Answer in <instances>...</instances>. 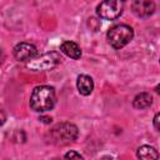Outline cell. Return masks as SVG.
Here are the masks:
<instances>
[{
  "mask_svg": "<svg viewBox=\"0 0 160 160\" xmlns=\"http://www.w3.org/2000/svg\"><path fill=\"white\" fill-rule=\"evenodd\" d=\"M56 104L55 89L49 85H39L34 88L30 95L29 105L36 112H46L54 109Z\"/></svg>",
  "mask_w": 160,
  "mask_h": 160,
  "instance_id": "cell-1",
  "label": "cell"
},
{
  "mask_svg": "<svg viewBox=\"0 0 160 160\" xmlns=\"http://www.w3.org/2000/svg\"><path fill=\"white\" fill-rule=\"evenodd\" d=\"M49 141L58 146H65L74 142L79 136V129L71 122H59L48 132Z\"/></svg>",
  "mask_w": 160,
  "mask_h": 160,
  "instance_id": "cell-2",
  "label": "cell"
},
{
  "mask_svg": "<svg viewBox=\"0 0 160 160\" xmlns=\"http://www.w3.org/2000/svg\"><path fill=\"white\" fill-rule=\"evenodd\" d=\"M106 39L111 48H114L115 50H120L134 39V29L126 24L114 25L108 30Z\"/></svg>",
  "mask_w": 160,
  "mask_h": 160,
  "instance_id": "cell-3",
  "label": "cell"
},
{
  "mask_svg": "<svg viewBox=\"0 0 160 160\" xmlns=\"http://www.w3.org/2000/svg\"><path fill=\"white\" fill-rule=\"evenodd\" d=\"M61 55L58 51H49L35 56L30 61L26 62V69L31 71H46L56 68L61 62Z\"/></svg>",
  "mask_w": 160,
  "mask_h": 160,
  "instance_id": "cell-4",
  "label": "cell"
},
{
  "mask_svg": "<svg viewBox=\"0 0 160 160\" xmlns=\"http://www.w3.org/2000/svg\"><path fill=\"white\" fill-rule=\"evenodd\" d=\"M126 0H102L96 6V15L102 20L118 19L125 6Z\"/></svg>",
  "mask_w": 160,
  "mask_h": 160,
  "instance_id": "cell-5",
  "label": "cell"
},
{
  "mask_svg": "<svg viewBox=\"0 0 160 160\" xmlns=\"http://www.w3.org/2000/svg\"><path fill=\"white\" fill-rule=\"evenodd\" d=\"M12 55L18 61L21 62H28L31 59H34L38 55V49L35 45L26 42V41H21L19 44H16L12 49Z\"/></svg>",
  "mask_w": 160,
  "mask_h": 160,
  "instance_id": "cell-6",
  "label": "cell"
},
{
  "mask_svg": "<svg viewBox=\"0 0 160 160\" xmlns=\"http://www.w3.org/2000/svg\"><path fill=\"white\" fill-rule=\"evenodd\" d=\"M131 10L135 16L140 19H146L154 14L155 2L154 0H132Z\"/></svg>",
  "mask_w": 160,
  "mask_h": 160,
  "instance_id": "cell-7",
  "label": "cell"
},
{
  "mask_svg": "<svg viewBox=\"0 0 160 160\" xmlns=\"http://www.w3.org/2000/svg\"><path fill=\"white\" fill-rule=\"evenodd\" d=\"M76 89L80 95L89 96L94 91V80L86 74H81L76 79Z\"/></svg>",
  "mask_w": 160,
  "mask_h": 160,
  "instance_id": "cell-8",
  "label": "cell"
},
{
  "mask_svg": "<svg viewBox=\"0 0 160 160\" xmlns=\"http://www.w3.org/2000/svg\"><path fill=\"white\" fill-rule=\"evenodd\" d=\"M60 51L66 55L68 58L70 59H74V60H78L81 58V49L80 46L75 42V41H71V40H65L60 44Z\"/></svg>",
  "mask_w": 160,
  "mask_h": 160,
  "instance_id": "cell-9",
  "label": "cell"
},
{
  "mask_svg": "<svg viewBox=\"0 0 160 160\" xmlns=\"http://www.w3.org/2000/svg\"><path fill=\"white\" fill-rule=\"evenodd\" d=\"M151 104H152V96L150 92H146V91L138 94L132 100V106L138 110L148 109L151 106Z\"/></svg>",
  "mask_w": 160,
  "mask_h": 160,
  "instance_id": "cell-10",
  "label": "cell"
},
{
  "mask_svg": "<svg viewBox=\"0 0 160 160\" xmlns=\"http://www.w3.org/2000/svg\"><path fill=\"white\" fill-rule=\"evenodd\" d=\"M136 156L139 159H144V160H151V159H159L160 154L159 151L150 145H142L140 148H138L136 150Z\"/></svg>",
  "mask_w": 160,
  "mask_h": 160,
  "instance_id": "cell-11",
  "label": "cell"
},
{
  "mask_svg": "<svg viewBox=\"0 0 160 160\" xmlns=\"http://www.w3.org/2000/svg\"><path fill=\"white\" fill-rule=\"evenodd\" d=\"M64 158H65V159H84V156H82L80 152H76V151H74V150L68 151V152L64 155Z\"/></svg>",
  "mask_w": 160,
  "mask_h": 160,
  "instance_id": "cell-12",
  "label": "cell"
},
{
  "mask_svg": "<svg viewBox=\"0 0 160 160\" xmlns=\"http://www.w3.org/2000/svg\"><path fill=\"white\" fill-rule=\"evenodd\" d=\"M152 125H154V128L160 132V112H156V114H155V116H154V119H152Z\"/></svg>",
  "mask_w": 160,
  "mask_h": 160,
  "instance_id": "cell-13",
  "label": "cell"
},
{
  "mask_svg": "<svg viewBox=\"0 0 160 160\" xmlns=\"http://www.w3.org/2000/svg\"><path fill=\"white\" fill-rule=\"evenodd\" d=\"M39 120H40V121H42V122H46V124L51 122V118H45V116H40V118H39Z\"/></svg>",
  "mask_w": 160,
  "mask_h": 160,
  "instance_id": "cell-14",
  "label": "cell"
},
{
  "mask_svg": "<svg viewBox=\"0 0 160 160\" xmlns=\"http://www.w3.org/2000/svg\"><path fill=\"white\" fill-rule=\"evenodd\" d=\"M155 92H156L158 95H160V84H158V85L155 86Z\"/></svg>",
  "mask_w": 160,
  "mask_h": 160,
  "instance_id": "cell-15",
  "label": "cell"
}]
</instances>
